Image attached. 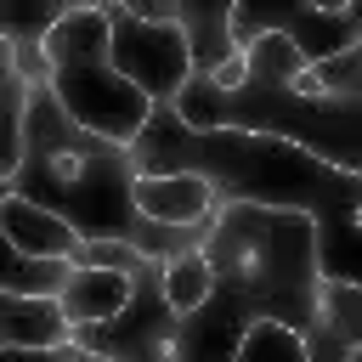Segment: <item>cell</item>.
Masks as SVG:
<instances>
[{"mask_svg":"<svg viewBox=\"0 0 362 362\" xmlns=\"http://www.w3.org/2000/svg\"><path fill=\"white\" fill-rule=\"evenodd\" d=\"M136 175H204L221 204H277L305 209L317 221V277L362 283V175L322 164L317 153L255 136V130H192L181 124L175 102H153L141 136L130 141Z\"/></svg>","mask_w":362,"mask_h":362,"instance_id":"6da1fadb","label":"cell"},{"mask_svg":"<svg viewBox=\"0 0 362 362\" xmlns=\"http://www.w3.org/2000/svg\"><path fill=\"white\" fill-rule=\"evenodd\" d=\"M204 260L209 294L181 311V356H232L255 317H277L305 339L317 311V221L305 209L221 204Z\"/></svg>","mask_w":362,"mask_h":362,"instance_id":"7a4b0ae2","label":"cell"},{"mask_svg":"<svg viewBox=\"0 0 362 362\" xmlns=\"http://www.w3.org/2000/svg\"><path fill=\"white\" fill-rule=\"evenodd\" d=\"M243 57H249V74L238 90H215L204 74H187L181 96H175L181 124H192V130L226 124V130L277 136V141L317 153L334 170L362 175V96H328L283 34L249 40Z\"/></svg>","mask_w":362,"mask_h":362,"instance_id":"3957f363","label":"cell"},{"mask_svg":"<svg viewBox=\"0 0 362 362\" xmlns=\"http://www.w3.org/2000/svg\"><path fill=\"white\" fill-rule=\"evenodd\" d=\"M136 164L124 141L90 136L62 113L51 85H34L28 124H23V153L17 170L6 175V192H23L45 209H57L79 238H124L136 243L147 215L130 198Z\"/></svg>","mask_w":362,"mask_h":362,"instance_id":"277c9868","label":"cell"},{"mask_svg":"<svg viewBox=\"0 0 362 362\" xmlns=\"http://www.w3.org/2000/svg\"><path fill=\"white\" fill-rule=\"evenodd\" d=\"M113 34H107V11L90 0V6H68V17L45 34V62H51V96L62 102V113L74 124H85L90 136H107V141H136L153 102L113 74V57H107Z\"/></svg>","mask_w":362,"mask_h":362,"instance_id":"5b68a950","label":"cell"},{"mask_svg":"<svg viewBox=\"0 0 362 362\" xmlns=\"http://www.w3.org/2000/svg\"><path fill=\"white\" fill-rule=\"evenodd\" d=\"M74 345L90 351V356H113V362H181V311L170 305L164 260L147 255L119 317L74 322Z\"/></svg>","mask_w":362,"mask_h":362,"instance_id":"8992f818","label":"cell"},{"mask_svg":"<svg viewBox=\"0 0 362 362\" xmlns=\"http://www.w3.org/2000/svg\"><path fill=\"white\" fill-rule=\"evenodd\" d=\"M107 57H113V74L130 79L147 102H175L187 74H192V57H187V34L175 23H141L124 0H107Z\"/></svg>","mask_w":362,"mask_h":362,"instance_id":"52a82bcc","label":"cell"},{"mask_svg":"<svg viewBox=\"0 0 362 362\" xmlns=\"http://www.w3.org/2000/svg\"><path fill=\"white\" fill-rule=\"evenodd\" d=\"M232 45L243 51L260 34H283L300 62H322L345 45H362V11L356 6H255V0H232V23H226Z\"/></svg>","mask_w":362,"mask_h":362,"instance_id":"ba28073f","label":"cell"},{"mask_svg":"<svg viewBox=\"0 0 362 362\" xmlns=\"http://www.w3.org/2000/svg\"><path fill=\"white\" fill-rule=\"evenodd\" d=\"M362 339V288L317 277V311L305 328V362H345Z\"/></svg>","mask_w":362,"mask_h":362,"instance_id":"9c48e42d","label":"cell"},{"mask_svg":"<svg viewBox=\"0 0 362 362\" xmlns=\"http://www.w3.org/2000/svg\"><path fill=\"white\" fill-rule=\"evenodd\" d=\"M74 339V317L57 294H6L0 288V345L17 351H62Z\"/></svg>","mask_w":362,"mask_h":362,"instance_id":"30bf717a","label":"cell"},{"mask_svg":"<svg viewBox=\"0 0 362 362\" xmlns=\"http://www.w3.org/2000/svg\"><path fill=\"white\" fill-rule=\"evenodd\" d=\"M0 232H6V249H23V255H74V243H79V232L57 209H45L23 192L0 198Z\"/></svg>","mask_w":362,"mask_h":362,"instance_id":"8fae6325","label":"cell"},{"mask_svg":"<svg viewBox=\"0 0 362 362\" xmlns=\"http://www.w3.org/2000/svg\"><path fill=\"white\" fill-rule=\"evenodd\" d=\"M130 198L141 215L153 221H198L204 209H215V187L204 175H187V170H170V175H136L130 181Z\"/></svg>","mask_w":362,"mask_h":362,"instance_id":"7c38bea8","label":"cell"},{"mask_svg":"<svg viewBox=\"0 0 362 362\" xmlns=\"http://www.w3.org/2000/svg\"><path fill=\"white\" fill-rule=\"evenodd\" d=\"M130 288H136V272H113V266H74V277L62 283V311L74 317V322H107V317H119L124 311V300H130Z\"/></svg>","mask_w":362,"mask_h":362,"instance_id":"4fadbf2b","label":"cell"},{"mask_svg":"<svg viewBox=\"0 0 362 362\" xmlns=\"http://www.w3.org/2000/svg\"><path fill=\"white\" fill-rule=\"evenodd\" d=\"M181 34H187V57H192V74H215L238 45L226 34L232 23V0H209V6H192V0H175V17H170Z\"/></svg>","mask_w":362,"mask_h":362,"instance_id":"5bb4252c","label":"cell"},{"mask_svg":"<svg viewBox=\"0 0 362 362\" xmlns=\"http://www.w3.org/2000/svg\"><path fill=\"white\" fill-rule=\"evenodd\" d=\"M68 277H74V260L68 255H23V249H6L0 288L6 294H62Z\"/></svg>","mask_w":362,"mask_h":362,"instance_id":"9a60e30c","label":"cell"},{"mask_svg":"<svg viewBox=\"0 0 362 362\" xmlns=\"http://www.w3.org/2000/svg\"><path fill=\"white\" fill-rule=\"evenodd\" d=\"M164 288H170V305L175 311H192L209 294V260H204V249H187V255L164 260Z\"/></svg>","mask_w":362,"mask_h":362,"instance_id":"2e32d148","label":"cell"},{"mask_svg":"<svg viewBox=\"0 0 362 362\" xmlns=\"http://www.w3.org/2000/svg\"><path fill=\"white\" fill-rule=\"evenodd\" d=\"M260 351H283V356L305 362V339H300V328H288V322H277V317H255V322H243L232 356H260Z\"/></svg>","mask_w":362,"mask_h":362,"instance_id":"e0dca14e","label":"cell"},{"mask_svg":"<svg viewBox=\"0 0 362 362\" xmlns=\"http://www.w3.org/2000/svg\"><path fill=\"white\" fill-rule=\"evenodd\" d=\"M311 79H317L328 96H362V45H345V51L311 62Z\"/></svg>","mask_w":362,"mask_h":362,"instance_id":"ac0fdd59","label":"cell"},{"mask_svg":"<svg viewBox=\"0 0 362 362\" xmlns=\"http://www.w3.org/2000/svg\"><path fill=\"white\" fill-rule=\"evenodd\" d=\"M243 74H249V57H243V51H232V57H226L215 74H204V79H209L215 90H238V85H243Z\"/></svg>","mask_w":362,"mask_h":362,"instance_id":"d6986e66","label":"cell"}]
</instances>
